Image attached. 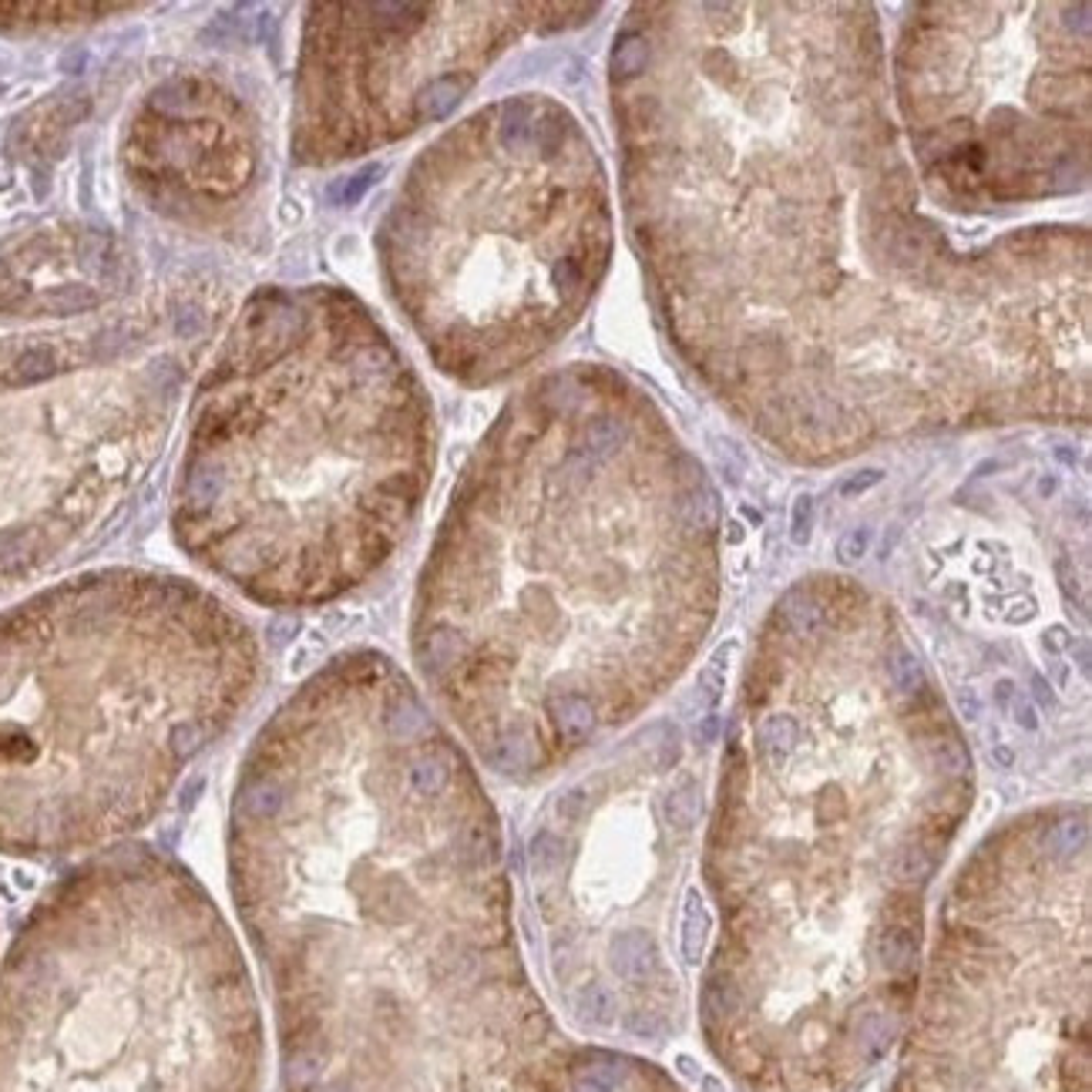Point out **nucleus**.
<instances>
[{"mask_svg":"<svg viewBox=\"0 0 1092 1092\" xmlns=\"http://www.w3.org/2000/svg\"><path fill=\"white\" fill-rule=\"evenodd\" d=\"M709 927H713V918H709L706 911V901H702L700 887H689L686 907H682V958H686L689 965H700Z\"/></svg>","mask_w":1092,"mask_h":1092,"instance_id":"12","label":"nucleus"},{"mask_svg":"<svg viewBox=\"0 0 1092 1092\" xmlns=\"http://www.w3.org/2000/svg\"><path fill=\"white\" fill-rule=\"evenodd\" d=\"M662 817H666V827L676 834H686L696 827L700 820V787H696L693 776H686L680 787L666 793V804H662Z\"/></svg>","mask_w":1092,"mask_h":1092,"instance_id":"13","label":"nucleus"},{"mask_svg":"<svg viewBox=\"0 0 1092 1092\" xmlns=\"http://www.w3.org/2000/svg\"><path fill=\"white\" fill-rule=\"evenodd\" d=\"M880 478H884V471H878V467H871V471H860L858 478H851V481L844 484V495H860V491H867V488H874V484L880 481Z\"/></svg>","mask_w":1092,"mask_h":1092,"instance_id":"19","label":"nucleus"},{"mask_svg":"<svg viewBox=\"0 0 1092 1092\" xmlns=\"http://www.w3.org/2000/svg\"><path fill=\"white\" fill-rule=\"evenodd\" d=\"M259 682L256 629L189 578L101 571L0 612V854L122 844Z\"/></svg>","mask_w":1092,"mask_h":1092,"instance_id":"4","label":"nucleus"},{"mask_svg":"<svg viewBox=\"0 0 1092 1092\" xmlns=\"http://www.w3.org/2000/svg\"><path fill=\"white\" fill-rule=\"evenodd\" d=\"M871 951L887 975H911L918 965V927L907 921H887L874 934Z\"/></svg>","mask_w":1092,"mask_h":1092,"instance_id":"11","label":"nucleus"},{"mask_svg":"<svg viewBox=\"0 0 1092 1092\" xmlns=\"http://www.w3.org/2000/svg\"><path fill=\"white\" fill-rule=\"evenodd\" d=\"M736 1009H740V989H736V982H729L726 975L709 978L706 989H702V1015H706L709 1022H726V1018L736 1015Z\"/></svg>","mask_w":1092,"mask_h":1092,"instance_id":"15","label":"nucleus"},{"mask_svg":"<svg viewBox=\"0 0 1092 1092\" xmlns=\"http://www.w3.org/2000/svg\"><path fill=\"white\" fill-rule=\"evenodd\" d=\"M578 4H326L309 8L293 155L333 166L437 122L528 31L578 24Z\"/></svg>","mask_w":1092,"mask_h":1092,"instance_id":"7","label":"nucleus"},{"mask_svg":"<svg viewBox=\"0 0 1092 1092\" xmlns=\"http://www.w3.org/2000/svg\"><path fill=\"white\" fill-rule=\"evenodd\" d=\"M1015 716H1018V723H1022L1025 729H1036L1038 726V720H1036V709L1029 706V700H1022V696H1018V702H1015Z\"/></svg>","mask_w":1092,"mask_h":1092,"instance_id":"20","label":"nucleus"},{"mask_svg":"<svg viewBox=\"0 0 1092 1092\" xmlns=\"http://www.w3.org/2000/svg\"><path fill=\"white\" fill-rule=\"evenodd\" d=\"M702 1089H706V1092H726V1089H723L720 1082H716L713 1076H706V1079H702Z\"/></svg>","mask_w":1092,"mask_h":1092,"instance_id":"21","label":"nucleus"},{"mask_svg":"<svg viewBox=\"0 0 1092 1092\" xmlns=\"http://www.w3.org/2000/svg\"><path fill=\"white\" fill-rule=\"evenodd\" d=\"M854 1036H858V1049L864 1052L867 1059H880L894 1038L891 1015H887V1012H878V1009L864 1012V1015L858 1018V1032H854Z\"/></svg>","mask_w":1092,"mask_h":1092,"instance_id":"14","label":"nucleus"},{"mask_svg":"<svg viewBox=\"0 0 1092 1092\" xmlns=\"http://www.w3.org/2000/svg\"><path fill=\"white\" fill-rule=\"evenodd\" d=\"M867 548H871V531H867V528H854V531H847V535L837 542V558L844 565H854V562H860V558L867 555Z\"/></svg>","mask_w":1092,"mask_h":1092,"instance_id":"18","label":"nucleus"},{"mask_svg":"<svg viewBox=\"0 0 1092 1092\" xmlns=\"http://www.w3.org/2000/svg\"><path fill=\"white\" fill-rule=\"evenodd\" d=\"M813 531V498L811 495H797L791 511V542L793 545H807Z\"/></svg>","mask_w":1092,"mask_h":1092,"instance_id":"17","label":"nucleus"},{"mask_svg":"<svg viewBox=\"0 0 1092 1092\" xmlns=\"http://www.w3.org/2000/svg\"><path fill=\"white\" fill-rule=\"evenodd\" d=\"M431 478L407 360L333 286L256 293L192 404L175 542L269 609L320 605L390 558Z\"/></svg>","mask_w":1092,"mask_h":1092,"instance_id":"3","label":"nucleus"},{"mask_svg":"<svg viewBox=\"0 0 1092 1092\" xmlns=\"http://www.w3.org/2000/svg\"><path fill=\"white\" fill-rule=\"evenodd\" d=\"M229 891L273 1002L282 1092H626L568 1049L511 934L498 817L390 659L309 676L242 756Z\"/></svg>","mask_w":1092,"mask_h":1092,"instance_id":"1","label":"nucleus"},{"mask_svg":"<svg viewBox=\"0 0 1092 1092\" xmlns=\"http://www.w3.org/2000/svg\"><path fill=\"white\" fill-rule=\"evenodd\" d=\"M642 404L562 370L504 411L420 578L413 656L491 769L531 780L618 723L656 666Z\"/></svg>","mask_w":1092,"mask_h":1092,"instance_id":"2","label":"nucleus"},{"mask_svg":"<svg viewBox=\"0 0 1092 1092\" xmlns=\"http://www.w3.org/2000/svg\"><path fill=\"white\" fill-rule=\"evenodd\" d=\"M253 969L186 864L115 844L28 914L0 965V1092H262Z\"/></svg>","mask_w":1092,"mask_h":1092,"instance_id":"5","label":"nucleus"},{"mask_svg":"<svg viewBox=\"0 0 1092 1092\" xmlns=\"http://www.w3.org/2000/svg\"><path fill=\"white\" fill-rule=\"evenodd\" d=\"M380 256L440 370L464 384L522 370L575 323L609 259L585 131L545 95L471 115L411 168Z\"/></svg>","mask_w":1092,"mask_h":1092,"instance_id":"6","label":"nucleus"},{"mask_svg":"<svg viewBox=\"0 0 1092 1092\" xmlns=\"http://www.w3.org/2000/svg\"><path fill=\"white\" fill-rule=\"evenodd\" d=\"M942 854H945V840L907 837L894 847V858H891L887 874H891V880L901 887H925L927 880L934 878L938 864H942Z\"/></svg>","mask_w":1092,"mask_h":1092,"instance_id":"10","label":"nucleus"},{"mask_svg":"<svg viewBox=\"0 0 1092 1092\" xmlns=\"http://www.w3.org/2000/svg\"><path fill=\"white\" fill-rule=\"evenodd\" d=\"M605 965L626 985H646L659 971V951L656 942L642 931H618L605 945Z\"/></svg>","mask_w":1092,"mask_h":1092,"instance_id":"9","label":"nucleus"},{"mask_svg":"<svg viewBox=\"0 0 1092 1092\" xmlns=\"http://www.w3.org/2000/svg\"><path fill=\"white\" fill-rule=\"evenodd\" d=\"M128 155L148 199L182 219L229 212L259 175L253 118L233 91L199 75L148 95Z\"/></svg>","mask_w":1092,"mask_h":1092,"instance_id":"8","label":"nucleus"},{"mask_svg":"<svg viewBox=\"0 0 1092 1092\" xmlns=\"http://www.w3.org/2000/svg\"><path fill=\"white\" fill-rule=\"evenodd\" d=\"M729 653H733V642H726V646L716 649L713 659L702 666V673H700V693H702V700H706V706H716V702H720V696H723V689H726Z\"/></svg>","mask_w":1092,"mask_h":1092,"instance_id":"16","label":"nucleus"}]
</instances>
